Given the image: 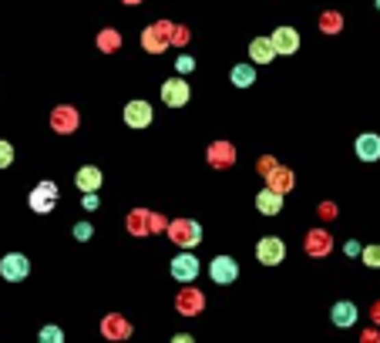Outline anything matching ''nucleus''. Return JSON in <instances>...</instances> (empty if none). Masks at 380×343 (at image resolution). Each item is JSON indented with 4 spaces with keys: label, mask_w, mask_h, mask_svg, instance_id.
<instances>
[{
    "label": "nucleus",
    "mask_w": 380,
    "mask_h": 343,
    "mask_svg": "<svg viewBox=\"0 0 380 343\" xmlns=\"http://www.w3.org/2000/svg\"><path fill=\"white\" fill-rule=\"evenodd\" d=\"M105 333H125V327L118 323V320H105V327H101Z\"/></svg>",
    "instance_id": "obj_26"
},
{
    "label": "nucleus",
    "mask_w": 380,
    "mask_h": 343,
    "mask_svg": "<svg viewBox=\"0 0 380 343\" xmlns=\"http://www.w3.org/2000/svg\"><path fill=\"white\" fill-rule=\"evenodd\" d=\"M14 162V145L10 142H0V168H7Z\"/></svg>",
    "instance_id": "obj_21"
},
{
    "label": "nucleus",
    "mask_w": 380,
    "mask_h": 343,
    "mask_svg": "<svg viewBox=\"0 0 380 343\" xmlns=\"http://www.w3.org/2000/svg\"><path fill=\"white\" fill-rule=\"evenodd\" d=\"M209 158H212V165H216V162H219V165H229V162H232V155H229V149H226V145H219V149L212 145V152H209Z\"/></svg>",
    "instance_id": "obj_19"
},
{
    "label": "nucleus",
    "mask_w": 380,
    "mask_h": 343,
    "mask_svg": "<svg viewBox=\"0 0 380 343\" xmlns=\"http://www.w3.org/2000/svg\"><path fill=\"white\" fill-rule=\"evenodd\" d=\"M179 309H182V313H189V309H199V296H182V300H179Z\"/></svg>",
    "instance_id": "obj_23"
},
{
    "label": "nucleus",
    "mask_w": 380,
    "mask_h": 343,
    "mask_svg": "<svg viewBox=\"0 0 380 343\" xmlns=\"http://www.w3.org/2000/svg\"><path fill=\"white\" fill-rule=\"evenodd\" d=\"M229 77H232V84H236V88H249V84H256V71H253V64H236Z\"/></svg>",
    "instance_id": "obj_15"
},
{
    "label": "nucleus",
    "mask_w": 380,
    "mask_h": 343,
    "mask_svg": "<svg viewBox=\"0 0 380 343\" xmlns=\"http://www.w3.org/2000/svg\"><path fill=\"white\" fill-rule=\"evenodd\" d=\"M175 242H179V246H199V242H202L199 223H179V226H175Z\"/></svg>",
    "instance_id": "obj_13"
},
{
    "label": "nucleus",
    "mask_w": 380,
    "mask_h": 343,
    "mask_svg": "<svg viewBox=\"0 0 380 343\" xmlns=\"http://www.w3.org/2000/svg\"><path fill=\"white\" fill-rule=\"evenodd\" d=\"M273 189L286 192V189H290V175H286V172H279V175H276V182H273Z\"/></svg>",
    "instance_id": "obj_24"
},
{
    "label": "nucleus",
    "mask_w": 380,
    "mask_h": 343,
    "mask_svg": "<svg viewBox=\"0 0 380 343\" xmlns=\"http://www.w3.org/2000/svg\"><path fill=\"white\" fill-rule=\"evenodd\" d=\"M125 125L135 128V131H138V128H149V125H152V105H149V101H138V98L128 101V105H125Z\"/></svg>",
    "instance_id": "obj_4"
},
{
    "label": "nucleus",
    "mask_w": 380,
    "mask_h": 343,
    "mask_svg": "<svg viewBox=\"0 0 380 343\" xmlns=\"http://www.w3.org/2000/svg\"><path fill=\"white\" fill-rule=\"evenodd\" d=\"M256 209H259L263 216H276V212L283 209V195L276 189H263L256 195Z\"/></svg>",
    "instance_id": "obj_11"
},
{
    "label": "nucleus",
    "mask_w": 380,
    "mask_h": 343,
    "mask_svg": "<svg viewBox=\"0 0 380 343\" xmlns=\"http://www.w3.org/2000/svg\"><path fill=\"white\" fill-rule=\"evenodd\" d=\"M283 256H286L283 239L266 236V239H259V242H256V259H259L263 266H279V263H283Z\"/></svg>",
    "instance_id": "obj_3"
},
{
    "label": "nucleus",
    "mask_w": 380,
    "mask_h": 343,
    "mask_svg": "<svg viewBox=\"0 0 380 343\" xmlns=\"http://www.w3.org/2000/svg\"><path fill=\"white\" fill-rule=\"evenodd\" d=\"M118 47V34H101V51H114Z\"/></svg>",
    "instance_id": "obj_25"
},
{
    "label": "nucleus",
    "mask_w": 380,
    "mask_h": 343,
    "mask_svg": "<svg viewBox=\"0 0 380 343\" xmlns=\"http://www.w3.org/2000/svg\"><path fill=\"white\" fill-rule=\"evenodd\" d=\"M172 276H175L179 283H192V279L199 276V259H195L192 253L175 256V259H172Z\"/></svg>",
    "instance_id": "obj_7"
},
{
    "label": "nucleus",
    "mask_w": 380,
    "mask_h": 343,
    "mask_svg": "<svg viewBox=\"0 0 380 343\" xmlns=\"http://www.w3.org/2000/svg\"><path fill=\"white\" fill-rule=\"evenodd\" d=\"M51 121H54V125H58V131H64V135H68V131H75V112H68V108H64V112H58Z\"/></svg>",
    "instance_id": "obj_17"
},
{
    "label": "nucleus",
    "mask_w": 380,
    "mask_h": 343,
    "mask_svg": "<svg viewBox=\"0 0 380 343\" xmlns=\"http://www.w3.org/2000/svg\"><path fill=\"white\" fill-rule=\"evenodd\" d=\"M273 47H276V54H296L300 34H296L293 27H276V31H273Z\"/></svg>",
    "instance_id": "obj_8"
},
{
    "label": "nucleus",
    "mask_w": 380,
    "mask_h": 343,
    "mask_svg": "<svg viewBox=\"0 0 380 343\" xmlns=\"http://www.w3.org/2000/svg\"><path fill=\"white\" fill-rule=\"evenodd\" d=\"M91 232H94V229L88 226V223H77V226H75V239H77V242H88V239H91Z\"/></svg>",
    "instance_id": "obj_22"
},
{
    "label": "nucleus",
    "mask_w": 380,
    "mask_h": 343,
    "mask_svg": "<svg viewBox=\"0 0 380 343\" xmlns=\"http://www.w3.org/2000/svg\"><path fill=\"white\" fill-rule=\"evenodd\" d=\"M175 68L186 75V71H192V68H195V61H192V58H179V61H175Z\"/></svg>",
    "instance_id": "obj_27"
},
{
    "label": "nucleus",
    "mask_w": 380,
    "mask_h": 343,
    "mask_svg": "<svg viewBox=\"0 0 380 343\" xmlns=\"http://www.w3.org/2000/svg\"><path fill=\"white\" fill-rule=\"evenodd\" d=\"M54 202H58V186H54V182H40L38 189L31 192V209L40 212V216H44V212H51V209H54Z\"/></svg>",
    "instance_id": "obj_5"
},
{
    "label": "nucleus",
    "mask_w": 380,
    "mask_h": 343,
    "mask_svg": "<svg viewBox=\"0 0 380 343\" xmlns=\"http://www.w3.org/2000/svg\"><path fill=\"white\" fill-rule=\"evenodd\" d=\"M27 272H31V263H27L24 253H7L0 259V276L7 283H21V279H27Z\"/></svg>",
    "instance_id": "obj_2"
},
{
    "label": "nucleus",
    "mask_w": 380,
    "mask_h": 343,
    "mask_svg": "<svg viewBox=\"0 0 380 343\" xmlns=\"http://www.w3.org/2000/svg\"><path fill=\"white\" fill-rule=\"evenodd\" d=\"M75 186L81 192H98V189H101V168H94V165H84V168H77Z\"/></svg>",
    "instance_id": "obj_10"
},
{
    "label": "nucleus",
    "mask_w": 380,
    "mask_h": 343,
    "mask_svg": "<svg viewBox=\"0 0 380 343\" xmlns=\"http://www.w3.org/2000/svg\"><path fill=\"white\" fill-rule=\"evenodd\" d=\"M330 316H333L337 327H353V323H357V306L346 303V300H343V303H333Z\"/></svg>",
    "instance_id": "obj_14"
},
{
    "label": "nucleus",
    "mask_w": 380,
    "mask_h": 343,
    "mask_svg": "<svg viewBox=\"0 0 380 343\" xmlns=\"http://www.w3.org/2000/svg\"><path fill=\"white\" fill-rule=\"evenodd\" d=\"M343 253H346V256H360V253H364V246H357V242L350 239V242L343 246Z\"/></svg>",
    "instance_id": "obj_28"
},
{
    "label": "nucleus",
    "mask_w": 380,
    "mask_h": 343,
    "mask_svg": "<svg viewBox=\"0 0 380 343\" xmlns=\"http://www.w3.org/2000/svg\"><path fill=\"white\" fill-rule=\"evenodd\" d=\"M374 320H380V306H374Z\"/></svg>",
    "instance_id": "obj_30"
},
{
    "label": "nucleus",
    "mask_w": 380,
    "mask_h": 343,
    "mask_svg": "<svg viewBox=\"0 0 380 343\" xmlns=\"http://www.w3.org/2000/svg\"><path fill=\"white\" fill-rule=\"evenodd\" d=\"M249 58L256 61V64H269L273 58H276V47H273V40L269 38H256L249 44Z\"/></svg>",
    "instance_id": "obj_12"
},
{
    "label": "nucleus",
    "mask_w": 380,
    "mask_h": 343,
    "mask_svg": "<svg viewBox=\"0 0 380 343\" xmlns=\"http://www.w3.org/2000/svg\"><path fill=\"white\" fill-rule=\"evenodd\" d=\"M128 3H131V0H128ZM135 3H138V0H135Z\"/></svg>",
    "instance_id": "obj_31"
},
{
    "label": "nucleus",
    "mask_w": 380,
    "mask_h": 343,
    "mask_svg": "<svg viewBox=\"0 0 380 343\" xmlns=\"http://www.w3.org/2000/svg\"><path fill=\"white\" fill-rule=\"evenodd\" d=\"M306 246H309V253H313V256H320V253H330L333 239H330L327 232H320V229H316V232H309V242H306Z\"/></svg>",
    "instance_id": "obj_16"
},
{
    "label": "nucleus",
    "mask_w": 380,
    "mask_h": 343,
    "mask_svg": "<svg viewBox=\"0 0 380 343\" xmlns=\"http://www.w3.org/2000/svg\"><path fill=\"white\" fill-rule=\"evenodd\" d=\"M84 209H98V195L94 192H84Z\"/></svg>",
    "instance_id": "obj_29"
},
{
    "label": "nucleus",
    "mask_w": 380,
    "mask_h": 343,
    "mask_svg": "<svg viewBox=\"0 0 380 343\" xmlns=\"http://www.w3.org/2000/svg\"><path fill=\"white\" fill-rule=\"evenodd\" d=\"M209 276H212L216 283H236V276H239V263H236L232 256H216V259L209 263Z\"/></svg>",
    "instance_id": "obj_6"
},
{
    "label": "nucleus",
    "mask_w": 380,
    "mask_h": 343,
    "mask_svg": "<svg viewBox=\"0 0 380 343\" xmlns=\"http://www.w3.org/2000/svg\"><path fill=\"white\" fill-rule=\"evenodd\" d=\"M61 340H64V333L58 327H44L40 330V343H61Z\"/></svg>",
    "instance_id": "obj_20"
},
{
    "label": "nucleus",
    "mask_w": 380,
    "mask_h": 343,
    "mask_svg": "<svg viewBox=\"0 0 380 343\" xmlns=\"http://www.w3.org/2000/svg\"><path fill=\"white\" fill-rule=\"evenodd\" d=\"M360 256H364V263H367L370 269H380V246H364Z\"/></svg>",
    "instance_id": "obj_18"
},
{
    "label": "nucleus",
    "mask_w": 380,
    "mask_h": 343,
    "mask_svg": "<svg viewBox=\"0 0 380 343\" xmlns=\"http://www.w3.org/2000/svg\"><path fill=\"white\" fill-rule=\"evenodd\" d=\"M357 158H360V162H377L380 158V135H374V131L360 135V138H357Z\"/></svg>",
    "instance_id": "obj_9"
},
{
    "label": "nucleus",
    "mask_w": 380,
    "mask_h": 343,
    "mask_svg": "<svg viewBox=\"0 0 380 343\" xmlns=\"http://www.w3.org/2000/svg\"><path fill=\"white\" fill-rule=\"evenodd\" d=\"M192 91H189V81L186 77H168L165 84H162V101L168 105V108H182V105H189Z\"/></svg>",
    "instance_id": "obj_1"
}]
</instances>
